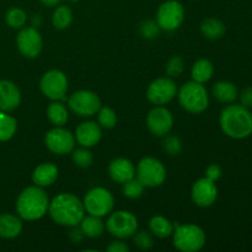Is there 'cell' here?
Wrapping results in <instances>:
<instances>
[{
    "mask_svg": "<svg viewBox=\"0 0 252 252\" xmlns=\"http://www.w3.org/2000/svg\"><path fill=\"white\" fill-rule=\"evenodd\" d=\"M48 213L54 223L62 226H78L85 217L84 203L71 193H61L49 202Z\"/></svg>",
    "mask_w": 252,
    "mask_h": 252,
    "instance_id": "1",
    "label": "cell"
},
{
    "mask_svg": "<svg viewBox=\"0 0 252 252\" xmlns=\"http://www.w3.org/2000/svg\"><path fill=\"white\" fill-rule=\"evenodd\" d=\"M219 123L224 134L233 139H244L252 134V113L241 105H230L224 108Z\"/></svg>",
    "mask_w": 252,
    "mask_h": 252,
    "instance_id": "2",
    "label": "cell"
},
{
    "mask_svg": "<svg viewBox=\"0 0 252 252\" xmlns=\"http://www.w3.org/2000/svg\"><path fill=\"white\" fill-rule=\"evenodd\" d=\"M49 198L43 187L31 186L20 193L16 201V211L25 220H38L48 212Z\"/></svg>",
    "mask_w": 252,
    "mask_h": 252,
    "instance_id": "3",
    "label": "cell"
},
{
    "mask_svg": "<svg viewBox=\"0 0 252 252\" xmlns=\"http://www.w3.org/2000/svg\"><path fill=\"white\" fill-rule=\"evenodd\" d=\"M179 102L189 113H202L208 108L209 97L203 84L189 81L179 91Z\"/></svg>",
    "mask_w": 252,
    "mask_h": 252,
    "instance_id": "4",
    "label": "cell"
},
{
    "mask_svg": "<svg viewBox=\"0 0 252 252\" xmlns=\"http://www.w3.org/2000/svg\"><path fill=\"white\" fill-rule=\"evenodd\" d=\"M206 245L203 229L194 224L177 225L175 224L174 246L182 252H196Z\"/></svg>",
    "mask_w": 252,
    "mask_h": 252,
    "instance_id": "5",
    "label": "cell"
},
{
    "mask_svg": "<svg viewBox=\"0 0 252 252\" xmlns=\"http://www.w3.org/2000/svg\"><path fill=\"white\" fill-rule=\"evenodd\" d=\"M137 179L144 187H158L164 184L166 179V170L161 161L155 158H143L137 166Z\"/></svg>",
    "mask_w": 252,
    "mask_h": 252,
    "instance_id": "6",
    "label": "cell"
},
{
    "mask_svg": "<svg viewBox=\"0 0 252 252\" xmlns=\"http://www.w3.org/2000/svg\"><path fill=\"white\" fill-rule=\"evenodd\" d=\"M83 203L85 212H88L90 216L102 218L111 213L113 204H115V199L108 189H102V187H95L86 193Z\"/></svg>",
    "mask_w": 252,
    "mask_h": 252,
    "instance_id": "7",
    "label": "cell"
},
{
    "mask_svg": "<svg viewBox=\"0 0 252 252\" xmlns=\"http://www.w3.org/2000/svg\"><path fill=\"white\" fill-rule=\"evenodd\" d=\"M185 19V9L177 0H167L158 9L157 22L165 31H175L182 25Z\"/></svg>",
    "mask_w": 252,
    "mask_h": 252,
    "instance_id": "8",
    "label": "cell"
},
{
    "mask_svg": "<svg viewBox=\"0 0 252 252\" xmlns=\"http://www.w3.org/2000/svg\"><path fill=\"white\" fill-rule=\"evenodd\" d=\"M106 229L112 236L126 239L134 235L138 229V219L127 211H118L111 214L106 223Z\"/></svg>",
    "mask_w": 252,
    "mask_h": 252,
    "instance_id": "9",
    "label": "cell"
},
{
    "mask_svg": "<svg viewBox=\"0 0 252 252\" xmlns=\"http://www.w3.org/2000/svg\"><path fill=\"white\" fill-rule=\"evenodd\" d=\"M39 88L46 97L53 101L64 100L68 91V79L63 71L53 69L42 76Z\"/></svg>",
    "mask_w": 252,
    "mask_h": 252,
    "instance_id": "10",
    "label": "cell"
},
{
    "mask_svg": "<svg viewBox=\"0 0 252 252\" xmlns=\"http://www.w3.org/2000/svg\"><path fill=\"white\" fill-rule=\"evenodd\" d=\"M68 105L75 115L89 117L97 113L101 107V100L93 91L79 90L69 97Z\"/></svg>",
    "mask_w": 252,
    "mask_h": 252,
    "instance_id": "11",
    "label": "cell"
},
{
    "mask_svg": "<svg viewBox=\"0 0 252 252\" xmlns=\"http://www.w3.org/2000/svg\"><path fill=\"white\" fill-rule=\"evenodd\" d=\"M176 84L171 78H159L148 86L147 97L154 105L162 106L169 103L176 96Z\"/></svg>",
    "mask_w": 252,
    "mask_h": 252,
    "instance_id": "12",
    "label": "cell"
},
{
    "mask_svg": "<svg viewBox=\"0 0 252 252\" xmlns=\"http://www.w3.org/2000/svg\"><path fill=\"white\" fill-rule=\"evenodd\" d=\"M46 147L52 153L58 155L69 154L75 147V137L68 129L62 127H56L46 134Z\"/></svg>",
    "mask_w": 252,
    "mask_h": 252,
    "instance_id": "13",
    "label": "cell"
},
{
    "mask_svg": "<svg viewBox=\"0 0 252 252\" xmlns=\"http://www.w3.org/2000/svg\"><path fill=\"white\" fill-rule=\"evenodd\" d=\"M20 53L26 58H36L43 47V39L36 27H26L19 32L16 38Z\"/></svg>",
    "mask_w": 252,
    "mask_h": 252,
    "instance_id": "14",
    "label": "cell"
},
{
    "mask_svg": "<svg viewBox=\"0 0 252 252\" xmlns=\"http://www.w3.org/2000/svg\"><path fill=\"white\" fill-rule=\"evenodd\" d=\"M147 125L153 134L157 137H164L169 134L174 127V117L167 108L157 106L148 113Z\"/></svg>",
    "mask_w": 252,
    "mask_h": 252,
    "instance_id": "15",
    "label": "cell"
},
{
    "mask_svg": "<svg viewBox=\"0 0 252 252\" xmlns=\"http://www.w3.org/2000/svg\"><path fill=\"white\" fill-rule=\"evenodd\" d=\"M191 196L198 207H202V208L211 207L218 197V189H217L216 182L207 177L197 180L192 187Z\"/></svg>",
    "mask_w": 252,
    "mask_h": 252,
    "instance_id": "16",
    "label": "cell"
},
{
    "mask_svg": "<svg viewBox=\"0 0 252 252\" xmlns=\"http://www.w3.org/2000/svg\"><path fill=\"white\" fill-rule=\"evenodd\" d=\"M21 102V93L16 84L9 80H0V111L11 112Z\"/></svg>",
    "mask_w": 252,
    "mask_h": 252,
    "instance_id": "17",
    "label": "cell"
},
{
    "mask_svg": "<svg viewBox=\"0 0 252 252\" xmlns=\"http://www.w3.org/2000/svg\"><path fill=\"white\" fill-rule=\"evenodd\" d=\"M74 137L81 147L91 148L98 144L102 137V130H101L100 125L89 121V122H83L76 127Z\"/></svg>",
    "mask_w": 252,
    "mask_h": 252,
    "instance_id": "18",
    "label": "cell"
},
{
    "mask_svg": "<svg viewBox=\"0 0 252 252\" xmlns=\"http://www.w3.org/2000/svg\"><path fill=\"white\" fill-rule=\"evenodd\" d=\"M108 174L113 181L118 184H125L135 176V167L130 160L118 158L111 161L108 166Z\"/></svg>",
    "mask_w": 252,
    "mask_h": 252,
    "instance_id": "19",
    "label": "cell"
},
{
    "mask_svg": "<svg viewBox=\"0 0 252 252\" xmlns=\"http://www.w3.org/2000/svg\"><path fill=\"white\" fill-rule=\"evenodd\" d=\"M58 167L52 162H43L34 169L32 174V181L36 186H52L58 179Z\"/></svg>",
    "mask_w": 252,
    "mask_h": 252,
    "instance_id": "20",
    "label": "cell"
},
{
    "mask_svg": "<svg viewBox=\"0 0 252 252\" xmlns=\"http://www.w3.org/2000/svg\"><path fill=\"white\" fill-rule=\"evenodd\" d=\"M22 231V223L20 218L12 214H1L0 216V238L14 239Z\"/></svg>",
    "mask_w": 252,
    "mask_h": 252,
    "instance_id": "21",
    "label": "cell"
},
{
    "mask_svg": "<svg viewBox=\"0 0 252 252\" xmlns=\"http://www.w3.org/2000/svg\"><path fill=\"white\" fill-rule=\"evenodd\" d=\"M80 229L83 231L84 236L95 239L102 235L103 230H105V224L101 220L100 217L89 214L88 217H84L83 220L80 221Z\"/></svg>",
    "mask_w": 252,
    "mask_h": 252,
    "instance_id": "22",
    "label": "cell"
},
{
    "mask_svg": "<svg viewBox=\"0 0 252 252\" xmlns=\"http://www.w3.org/2000/svg\"><path fill=\"white\" fill-rule=\"evenodd\" d=\"M213 95L223 103H231L238 98V89L230 81H219L213 86Z\"/></svg>",
    "mask_w": 252,
    "mask_h": 252,
    "instance_id": "23",
    "label": "cell"
},
{
    "mask_svg": "<svg viewBox=\"0 0 252 252\" xmlns=\"http://www.w3.org/2000/svg\"><path fill=\"white\" fill-rule=\"evenodd\" d=\"M214 73V66L212 64L211 61L208 59H199L196 63L193 64L191 70V75L193 81L197 83L204 84L207 81H209L213 76Z\"/></svg>",
    "mask_w": 252,
    "mask_h": 252,
    "instance_id": "24",
    "label": "cell"
},
{
    "mask_svg": "<svg viewBox=\"0 0 252 252\" xmlns=\"http://www.w3.org/2000/svg\"><path fill=\"white\" fill-rule=\"evenodd\" d=\"M201 32L206 38L218 39L225 33V25L218 19H206L201 24Z\"/></svg>",
    "mask_w": 252,
    "mask_h": 252,
    "instance_id": "25",
    "label": "cell"
},
{
    "mask_svg": "<svg viewBox=\"0 0 252 252\" xmlns=\"http://www.w3.org/2000/svg\"><path fill=\"white\" fill-rule=\"evenodd\" d=\"M149 229L158 238H167L174 233V224L165 217L155 216L150 219Z\"/></svg>",
    "mask_w": 252,
    "mask_h": 252,
    "instance_id": "26",
    "label": "cell"
},
{
    "mask_svg": "<svg viewBox=\"0 0 252 252\" xmlns=\"http://www.w3.org/2000/svg\"><path fill=\"white\" fill-rule=\"evenodd\" d=\"M47 116L56 127H62L65 125L69 117L66 107L59 101H53L52 103H49V106L47 107Z\"/></svg>",
    "mask_w": 252,
    "mask_h": 252,
    "instance_id": "27",
    "label": "cell"
},
{
    "mask_svg": "<svg viewBox=\"0 0 252 252\" xmlns=\"http://www.w3.org/2000/svg\"><path fill=\"white\" fill-rule=\"evenodd\" d=\"M16 120L4 111H0V142H7L11 139L16 133Z\"/></svg>",
    "mask_w": 252,
    "mask_h": 252,
    "instance_id": "28",
    "label": "cell"
},
{
    "mask_svg": "<svg viewBox=\"0 0 252 252\" xmlns=\"http://www.w3.org/2000/svg\"><path fill=\"white\" fill-rule=\"evenodd\" d=\"M52 22L53 26L58 30H65L73 22V11L66 5H61L57 7L53 12V17H52Z\"/></svg>",
    "mask_w": 252,
    "mask_h": 252,
    "instance_id": "29",
    "label": "cell"
},
{
    "mask_svg": "<svg viewBox=\"0 0 252 252\" xmlns=\"http://www.w3.org/2000/svg\"><path fill=\"white\" fill-rule=\"evenodd\" d=\"M5 20H6V24L10 27H12V29H20V27H22L26 24L27 15L20 7H12V9H10L6 12Z\"/></svg>",
    "mask_w": 252,
    "mask_h": 252,
    "instance_id": "30",
    "label": "cell"
},
{
    "mask_svg": "<svg viewBox=\"0 0 252 252\" xmlns=\"http://www.w3.org/2000/svg\"><path fill=\"white\" fill-rule=\"evenodd\" d=\"M73 161L76 166L83 167H90L94 162V157L93 153L89 150V148H79V149L73 150Z\"/></svg>",
    "mask_w": 252,
    "mask_h": 252,
    "instance_id": "31",
    "label": "cell"
},
{
    "mask_svg": "<svg viewBox=\"0 0 252 252\" xmlns=\"http://www.w3.org/2000/svg\"><path fill=\"white\" fill-rule=\"evenodd\" d=\"M98 113V125L106 129H111L117 123V115L115 111L110 107H100Z\"/></svg>",
    "mask_w": 252,
    "mask_h": 252,
    "instance_id": "32",
    "label": "cell"
},
{
    "mask_svg": "<svg viewBox=\"0 0 252 252\" xmlns=\"http://www.w3.org/2000/svg\"><path fill=\"white\" fill-rule=\"evenodd\" d=\"M143 192H144V185H143L138 179H134V177H133L132 180H129V181L123 184V193H125V196L128 197V198H139L143 194Z\"/></svg>",
    "mask_w": 252,
    "mask_h": 252,
    "instance_id": "33",
    "label": "cell"
},
{
    "mask_svg": "<svg viewBox=\"0 0 252 252\" xmlns=\"http://www.w3.org/2000/svg\"><path fill=\"white\" fill-rule=\"evenodd\" d=\"M185 69V63L182 61L181 57L174 56L169 62H167L166 65V74L169 75V78H177L182 74Z\"/></svg>",
    "mask_w": 252,
    "mask_h": 252,
    "instance_id": "34",
    "label": "cell"
},
{
    "mask_svg": "<svg viewBox=\"0 0 252 252\" xmlns=\"http://www.w3.org/2000/svg\"><path fill=\"white\" fill-rule=\"evenodd\" d=\"M160 27L154 20H147L140 25V34L147 39H153L159 36Z\"/></svg>",
    "mask_w": 252,
    "mask_h": 252,
    "instance_id": "35",
    "label": "cell"
},
{
    "mask_svg": "<svg viewBox=\"0 0 252 252\" xmlns=\"http://www.w3.org/2000/svg\"><path fill=\"white\" fill-rule=\"evenodd\" d=\"M164 149L169 155H179L182 152V142L176 135H169L164 140Z\"/></svg>",
    "mask_w": 252,
    "mask_h": 252,
    "instance_id": "36",
    "label": "cell"
},
{
    "mask_svg": "<svg viewBox=\"0 0 252 252\" xmlns=\"http://www.w3.org/2000/svg\"><path fill=\"white\" fill-rule=\"evenodd\" d=\"M134 244L140 249V250H149L154 245L153 236L147 231H139L134 236Z\"/></svg>",
    "mask_w": 252,
    "mask_h": 252,
    "instance_id": "37",
    "label": "cell"
},
{
    "mask_svg": "<svg viewBox=\"0 0 252 252\" xmlns=\"http://www.w3.org/2000/svg\"><path fill=\"white\" fill-rule=\"evenodd\" d=\"M206 177L214 182L218 181V180L221 177V167L217 164L209 165L206 170Z\"/></svg>",
    "mask_w": 252,
    "mask_h": 252,
    "instance_id": "38",
    "label": "cell"
},
{
    "mask_svg": "<svg viewBox=\"0 0 252 252\" xmlns=\"http://www.w3.org/2000/svg\"><path fill=\"white\" fill-rule=\"evenodd\" d=\"M240 102L241 106L246 108H251L252 107V88H246L244 89L243 93L240 95Z\"/></svg>",
    "mask_w": 252,
    "mask_h": 252,
    "instance_id": "39",
    "label": "cell"
},
{
    "mask_svg": "<svg viewBox=\"0 0 252 252\" xmlns=\"http://www.w3.org/2000/svg\"><path fill=\"white\" fill-rule=\"evenodd\" d=\"M108 252H128L129 251V246L123 241H113L106 249Z\"/></svg>",
    "mask_w": 252,
    "mask_h": 252,
    "instance_id": "40",
    "label": "cell"
},
{
    "mask_svg": "<svg viewBox=\"0 0 252 252\" xmlns=\"http://www.w3.org/2000/svg\"><path fill=\"white\" fill-rule=\"evenodd\" d=\"M70 238L74 243H80L84 238V234L81 231V229H74L70 231Z\"/></svg>",
    "mask_w": 252,
    "mask_h": 252,
    "instance_id": "41",
    "label": "cell"
},
{
    "mask_svg": "<svg viewBox=\"0 0 252 252\" xmlns=\"http://www.w3.org/2000/svg\"><path fill=\"white\" fill-rule=\"evenodd\" d=\"M39 1L42 2L43 5H46V6H56L57 4H59L61 2V0H39Z\"/></svg>",
    "mask_w": 252,
    "mask_h": 252,
    "instance_id": "42",
    "label": "cell"
},
{
    "mask_svg": "<svg viewBox=\"0 0 252 252\" xmlns=\"http://www.w3.org/2000/svg\"><path fill=\"white\" fill-rule=\"evenodd\" d=\"M42 24V19L38 16V15H34L33 17H32V26L33 27H37L39 26V25Z\"/></svg>",
    "mask_w": 252,
    "mask_h": 252,
    "instance_id": "43",
    "label": "cell"
},
{
    "mask_svg": "<svg viewBox=\"0 0 252 252\" xmlns=\"http://www.w3.org/2000/svg\"><path fill=\"white\" fill-rule=\"evenodd\" d=\"M68 1H70V2H76V1H78V0H68Z\"/></svg>",
    "mask_w": 252,
    "mask_h": 252,
    "instance_id": "44",
    "label": "cell"
}]
</instances>
